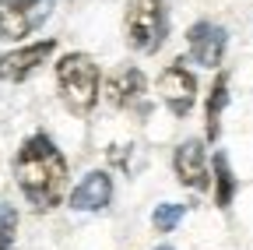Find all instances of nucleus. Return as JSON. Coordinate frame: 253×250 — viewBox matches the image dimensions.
Wrapping results in <instances>:
<instances>
[{
  "label": "nucleus",
  "instance_id": "7ed1b4c3",
  "mask_svg": "<svg viewBox=\"0 0 253 250\" xmlns=\"http://www.w3.org/2000/svg\"><path fill=\"white\" fill-rule=\"evenodd\" d=\"M123 36L126 46L137 53H155L169 36V14L162 0H126L123 14Z\"/></svg>",
  "mask_w": 253,
  "mask_h": 250
},
{
  "label": "nucleus",
  "instance_id": "6e6552de",
  "mask_svg": "<svg viewBox=\"0 0 253 250\" xmlns=\"http://www.w3.org/2000/svg\"><path fill=\"white\" fill-rule=\"evenodd\" d=\"M172 169H176V180L190 191H208L211 187V173H208V155H204V145L197 138H190L176 148L172 155Z\"/></svg>",
  "mask_w": 253,
  "mask_h": 250
},
{
  "label": "nucleus",
  "instance_id": "1a4fd4ad",
  "mask_svg": "<svg viewBox=\"0 0 253 250\" xmlns=\"http://www.w3.org/2000/svg\"><path fill=\"white\" fill-rule=\"evenodd\" d=\"M144 92H148V81L137 67H120L106 78V102L113 109H130L144 99Z\"/></svg>",
  "mask_w": 253,
  "mask_h": 250
},
{
  "label": "nucleus",
  "instance_id": "f03ea898",
  "mask_svg": "<svg viewBox=\"0 0 253 250\" xmlns=\"http://www.w3.org/2000/svg\"><path fill=\"white\" fill-rule=\"evenodd\" d=\"M56 85H60V96L67 102L71 113H91L95 102L102 96V74L99 64L88 56V53H67L56 60Z\"/></svg>",
  "mask_w": 253,
  "mask_h": 250
},
{
  "label": "nucleus",
  "instance_id": "2eb2a0df",
  "mask_svg": "<svg viewBox=\"0 0 253 250\" xmlns=\"http://www.w3.org/2000/svg\"><path fill=\"white\" fill-rule=\"evenodd\" d=\"M155 250H172V247H169V243H162V247H155Z\"/></svg>",
  "mask_w": 253,
  "mask_h": 250
},
{
  "label": "nucleus",
  "instance_id": "9b49d317",
  "mask_svg": "<svg viewBox=\"0 0 253 250\" xmlns=\"http://www.w3.org/2000/svg\"><path fill=\"white\" fill-rule=\"evenodd\" d=\"M225 106H229V74H218L211 92H208V106H204V134H208V141H218Z\"/></svg>",
  "mask_w": 253,
  "mask_h": 250
},
{
  "label": "nucleus",
  "instance_id": "f8f14e48",
  "mask_svg": "<svg viewBox=\"0 0 253 250\" xmlns=\"http://www.w3.org/2000/svg\"><path fill=\"white\" fill-rule=\"evenodd\" d=\"M211 176H214V204L218 208H229L232 198H236V176H232V166H229V155L225 151H214L211 159Z\"/></svg>",
  "mask_w": 253,
  "mask_h": 250
},
{
  "label": "nucleus",
  "instance_id": "4468645a",
  "mask_svg": "<svg viewBox=\"0 0 253 250\" xmlns=\"http://www.w3.org/2000/svg\"><path fill=\"white\" fill-rule=\"evenodd\" d=\"M14 233H18V211L14 204H0V250L14 247Z\"/></svg>",
  "mask_w": 253,
  "mask_h": 250
},
{
  "label": "nucleus",
  "instance_id": "39448f33",
  "mask_svg": "<svg viewBox=\"0 0 253 250\" xmlns=\"http://www.w3.org/2000/svg\"><path fill=\"white\" fill-rule=\"evenodd\" d=\"M158 96H162V102L169 106L172 116H186L190 109H194L197 102V78L194 71H190L183 60H172V64L158 74Z\"/></svg>",
  "mask_w": 253,
  "mask_h": 250
},
{
  "label": "nucleus",
  "instance_id": "20e7f679",
  "mask_svg": "<svg viewBox=\"0 0 253 250\" xmlns=\"http://www.w3.org/2000/svg\"><path fill=\"white\" fill-rule=\"evenodd\" d=\"M53 14V0H0V39L32 36Z\"/></svg>",
  "mask_w": 253,
  "mask_h": 250
},
{
  "label": "nucleus",
  "instance_id": "423d86ee",
  "mask_svg": "<svg viewBox=\"0 0 253 250\" xmlns=\"http://www.w3.org/2000/svg\"><path fill=\"white\" fill-rule=\"evenodd\" d=\"M53 50H56V39H39V43L21 46V50L0 53V81H25L53 56Z\"/></svg>",
  "mask_w": 253,
  "mask_h": 250
},
{
  "label": "nucleus",
  "instance_id": "ddd939ff",
  "mask_svg": "<svg viewBox=\"0 0 253 250\" xmlns=\"http://www.w3.org/2000/svg\"><path fill=\"white\" fill-rule=\"evenodd\" d=\"M186 215V204H158L155 208V215H151V226L158 229V233H172L176 226H179V218Z\"/></svg>",
  "mask_w": 253,
  "mask_h": 250
},
{
  "label": "nucleus",
  "instance_id": "9d476101",
  "mask_svg": "<svg viewBox=\"0 0 253 250\" xmlns=\"http://www.w3.org/2000/svg\"><path fill=\"white\" fill-rule=\"evenodd\" d=\"M109 201H113V176L106 169H91L71 191V208L74 211H102Z\"/></svg>",
  "mask_w": 253,
  "mask_h": 250
},
{
  "label": "nucleus",
  "instance_id": "0eeeda50",
  "mask_svg": "<svg viewBox=\"0 0 253 250\" xmlns=\"http://www.w3.org/2000/svg\"><path fill=\"white\" fill-rule=\"evenodd\" d=\"M186 46H190V56H194L201 67L214 71L221 64V56H225L229 36H225V28L214 25V21H197V25H190V32H186Z\"/></svg>",
  "mask_w": 253,
  "mask_h": 250
},
{
  "label": "nucleus",
  "instance_id": "f257e3e1",
  "mask_svg": "<svg viewBox=\"0 0 253 250\" xmlns=\"http://www.w3.org/2000/svg\"><path fill=\"white\" fill-rule=\"evenodd\" d=\"M14 180L21 187V194L28 198V204H36L39 211H49L63 201V191H67V159L53 145L49 134L39 131V134L21 141V148L14 155Z\"/></svg>",
  "mask_w": 253,
  "mask_h": 250
}]
</instances>
